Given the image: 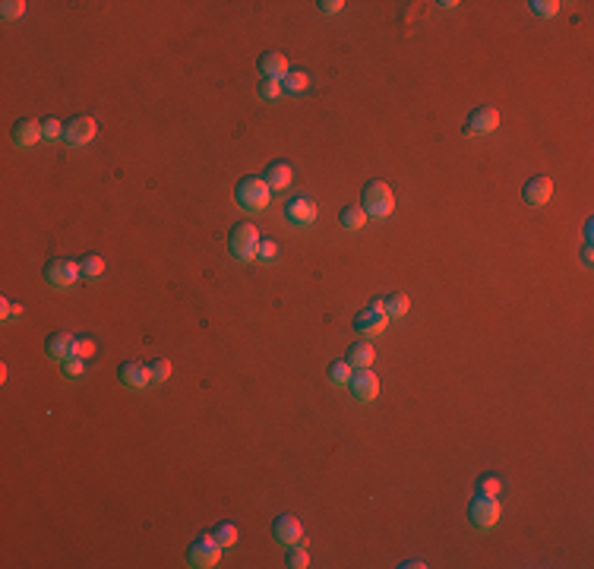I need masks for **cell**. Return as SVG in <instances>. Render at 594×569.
Here are the masks:
<instances>
[{
	"label": "cell",
	"instance_id": "6da1fadb",
	"mask_svg": "<svg viewBox=\"0 0 594 569\" xmlns=\"http://www.w3.org/2000/svg\"><path fill=\"white\" fill-rule=\"evenodd\" d=\"M234 200L247 212H262L269 206V200H272V190H269V184L262 178H244L238 184V190H234Z\"/></svg>",
	"mask_w": 594,
	"mask_h": 569
},
{
	"label": "cell",
	"instance_id": "7a4b0ae2",
	"mask_svg": "<svg viewBox=\"0 0 594 569\" xmlns=\"http://www.w3.org/2000/svg\"><path fill=\"white\" fill-rule=\"evenodd\" d=\"M361 202H363L361 209H363L367 215H373V219H386V215L395 209V196H392V190H389L386 184H380V180H370V184L363 187Z\"/></svg>",
	"mask_w": 594,
	"mask_h": 569
},
{
	"label": "cell",
	"instance_id": "3957f363",
	"mask_svg": "<svg viewBox=\"0 0 594 569\" xmlns=\"http://www.w3.org/2000/svg\"><path fill=\"white\" fill-rule=\"evenodd\" d=\"M228 247L238 260H256V250H260V231L250 222H240V225L231 228V237H228Z\"/></svg>",
	"mask_w": 594,
	"mask_h": 569
},
{
	"label": "cell",
	"instance_id": "277c9868",
	"mask_svg": "<svg viewBox=\"0 0 594 569\" xmlns=\"http://www.w3.org/2000/svg\"><path fill=\"white\" fill-rule=\"evenodd\" d=\"M219 557H221V544L212 538V534H202V538H197L190 544L187 563H190L193 569H209V566L219 563Z\"/></svg>",
	"mask_w": 594,
	"mask_h": 569
},
{
	"label": "cell",
	"instance_id": "5b68a950",
	"mask_svg": "<svg viewBox=\"0 0 594 569\" xmlns=\"http://www.w3.org/2000/svg\"><path fill=\"white\" fill-rule=\"evenodd\" d=\"M79 275H83V269H79V263H73V260H51L48 266H45V279H48V284L57 288V291L73 288Z\"/></svg>",
	"mask_w": 594,
	"mask_h": 569
},
{
	"label": "cell",
	"instance_id": "8992f818",
	"mask_svg": "<svg viewBox=\"0 0 594 569\" xmlns=\"http://www.w3.org/2000/svg\"><path fill=\"white\" fill-rule=\"evenodd\" d=\"M499 127V114L496 108H474V111L468 114V120H465V137H487V133H494Z\"/></svg>",
	"mask_w": 594,
	"mask_h": 569
},
{
	"label": "cell",
	"instance_id": "52a82bcc",
	"mask_svg": "<svg viewBox=\"0 0 594 569\" xmlns=\"http://www.w3.org/2000/svg\"><path fill=\"white\" fill-rule=\"evenodd\" d=\"M471 522H474L477 528H494L499 522V503L496 497H484V493H477L474 500H471V510H468Z\"/></svg>",
	"mask_w": 594,
	"mask_h": 569
},
{
	"label": "cell",
	"instance_id": "ba28073f",
	"mask_svg": "<svg viewBox=\"0 0 594 569\" xmlns=\"http://www.w3.org/2000/svg\"><path fill=\"white\" fill-rule=\"evenodd\" d=\"M285 219H288V225H297V228L313 225L316 222V202L310 200V196H294V200H288V206H285Z\"/></svg>",
	"mask_w": 594,
	"mask_h": 569
},
{
	"label": "cell",
	"instance_id": "9c48e42d",
	"mask_svg": "<svg viewBox=\"0 0 594 569\" xmlns=\"http://www.w3.org/2000/svg\"><path fill=\"white\" fill-rule=\"evenodd\" d=\"M348 386H351V392H354L357 402H373V398L380 396V379H376V374L370 367L351 374V383Z\"/></svg>",
	"mask_w": 594,
	"mask_h": 569
},
{
	"label": "cell",
	"instance_id": "30bf717a",
	"mask_svg": "<svg viewBox=\"0 0 594 569\" xmlns=\"http://www.w3.org/2000/svg\"><path fill=\"white\" fill-rule=\"evenodd\" d=\"M95 133H98L95 120H92V117H76V120H70V127L64 130V139H66V146L79 149V146H86V142L95 139Z\"/></svg>",
	"mask_w": 594,
	"mask_h": 569
},
{
	"label": "cell",
	"instance_id": "8fae6325",
	"mask_svg": "<svg viewBox=\"0 0 594 569\" xmlns=\"http://www.w3.org/2000/svg\"><path fill=\"white\" fill-rule=\"evenodd\" d=\"M76 335H70V332H54L48 338V345H45V351H48L51 361H70V357H76Z\"/></svg>",
	"mask_w": 594,
	"mask_h": 569
},
{
	"label": "cell",
	"instance_id": "7c38bea8",
	"mask_svg": "<svg viewBox=\"0 0 594 569\" xmlns=\"http://www.w3.org/2000/svg\"><path fill=\"white\" fill-rule=\"evenodd\" d=\"M272 534H275V541H281V544H288V547L303 544V525L294 516H279V519H275Z\"/></svg>",
	"mask_w": 594,
	"mask_h": 569
},
{
	"label": "cell",
	"instance_id": "4fadbf2b",
	"mask_svg": "<svg viewBox=\"0 0 594 569\" xmlns=\"http://www.w3.org/2000/svg\"><path fill=\"white\" fill-rule=\"evenodd\" d=\"M386 329V314L376 307H367L354 316V332L357 335H380Z\"/></svg>",
	"mask_w": 594,
	"mask_h": 569
},
{
	"label": "cell",
	"instance_id": "5bb4252c",
	"mask_svg": "<svg viewBox=\"0 0 594 569\" xmlns=\"http://www.w3.org/2000/svg\"><path fill=\"white\" fill-rule=\"evenodd\" d=\"M117 377H120V386H127L130 392H139V389H146V386L152 383L148 367H143V364H136V361H127L124 367L117 370Z\"/></svg>",
	"mask_w": 594,
	"mask_h": 569
},
{
	"label": "cell",
	"instance_id": "9a60e30c",
	"mask_svg": "<svg viewBox=\"0 0 594 569\" xmlns=\"http://www.w3.org/2000/svg\"><path fill=\"white\" fill-rule=\"evenodd\" d=\"M260 73H262V79H275V83H281V79L288 76L285 54H279V51L262 54V57H260Z\"/></svg>",
	"mask_w": 594,
	"mask_h": 569
},
{
	"label": "cell",
	"instance_id": "2e32d148",
	"mask_svg": "<svg viewBox=\"0 0 594 569\" xmlns=\"http://www.w3.org/2000/svg\"><path fill=\"white\" fill-rule=\"evenodd\" d=\"M525 202H531V206H544V202H550L553 196V180L550 178H531L528 184L522 190Z\"/></svg>",
	"mask_w": 594,
	"mask_h": 569
},
{
	"label": "cell",
	"instance_id": "e0dca14e",
	"mask_svg": "<svg viewBox=\"0 0 594 569\" xmlns=\"http://www.w3.org/2000/svg\"><path fill=\"white\" fill-rule=\"evenodd\" d=\"M38 139H42V124H35V120H19V124L13 127V142H16L19 149L35 146Z\"/></svg>",
	"mask_w": 594,
	"mask_h": 569
},
{
	"label": "cell",
	"instance_id": "ac0fdd59",
	"mask_svg": "<svg viewBox=\"0 0 594 569\" xmlns=\"http://www.w3.org/2000/svg\"><path fill=\"white\" fill-rule=\"evenodd\" d=\"M262 180L269 184V190H288V187H291V165H285V161H275V165L266 168Z\"/></svg>",
	"mask_w": 594,
	"mask_h": 569
},
{
	"label": "cell",
	"instance_id": "d6986e66",
	"mask_svg": "<svg viewBox=\"0 0 594 569\" xmlns=\"http://www.w3.org/2000/svg\"><path fill=\"white\" fill-rule=\"evenodd\" d=\"M345 361L351 364V367H357V370H363V367H370V364L376 361V351H373V345H367V342H354L348 348V357Z\"/></svg>",
	"mask_w": 594,
	"mask_h": 569
},
{
	"label": "cell",
	"instance_id": "ffe728a7",
	"mask_svg": "<svg viewBox=\"0 0 594 569\" xmlns=\"http://www.w3.org/2000/svg\"><path fill=\"white\" fill-rule=\"evenodd\" d=\"M307 89H310V76L303 70H294L281 79V92H288V95H303Z\"/></svg>",
	"mask_w": 594,
	"mask_h": 569
},
{
	"label": "cell",
	"instance_id": "44dd1931",
	"mask_svg": "<svg viewBox=\"0 0 594 569\" xmlns=\"http://www.w3.org/2000/svg\"><path fill=\"white\" fill-rule=\"evenodd\" d=\"M339 222H342V228H348V231H361L363 222H367V212H363L361 206H345L342 215H339Z\"/></svg>",
	"mask_w": 594,
	"mask_h": 569
},
{
	"label": "cell",
	"instance_id": "7402d4cb",
	"mask_svg": "<svg viewBox=\"0 0 594 569\" xmlns=\"http://www.w3.org/2000/svg\"><path fill=\"white\" fill-rule=\"evenodd\" d=\"M383 314L386 316H404L408 314V294H402V291H398V294H389L386 301H383Z\"/></svg>",
	"mask_w": 594,
	"mask_h": 569
},
{
	"label": "cell",
	"instance_id": "603a6c76",
	"mask_svg": "<svg viewBox=\"0 0 594 569\" xmlns=\"http://www.w3.org/2000/svg\"><path fill=\"white\" fill-rule=\"evenodd\" d=\"M326 377H329V383H332V386H348V383H351V364H348V361L329 364Z\"/></svg>",
	"mask_w": 594,
	"mask_h": 569
},
{
	"label": "cell",
	"instance_id": "cb8c5ba5",
	"mask_svg": "<svg viewBox=\"0 0 594 569\" xmlns=\"http://www.w3.org/2000/svg\"><path fill=\"white\" fill-rule=\"evenodd\" d=\"M477 493H484V497H496L503 493V481L496 478V474H484L481 481H477Z\"/></svg>",
	"mask_w": 594,
	"mask_h": 569
},
{
	"label": "cell",
	"instance_id": "d4e9b609",
	"mask_svg": "<svg viewBox=\"0 0 594 569\" xmlns=\"http://www.w3.org/2000/svg\"><path fill=\"white\" fill-rule=\"evenodd\" d=\"M79 269H83L86 279H98V275L105 272V260H101V256H86V260L79 263Z\"/></svg>",
	"mask_w": 594,
	"mask_h": 569
},
{
	"label": "cell",
	"instance_id": "484cf974",
	"mask_svg": "<svg viewBox=\"0 0 594 569\" xmlns=\"http://www.w3.org/2000/svg\"><path fill=\"white\" fill-rule=\"evenodd\" d=\"M212 538L219 541L221 547H231L234 541H238V528H234V525H228V522H225V525H219V528L212 531Z\"/></svg>",
	"mask_w": 594,
	"mask_h": 569
},
{
	"label": "cell",
	"instance_id": "4316f807",
	"mask_svg": "<svg viewBox=\"0 0 594 569\" xmlns=\"http://www.w3.org/2000/svg\"><path fill=\"white\" fill-rule=\"evenodd\" d=\"M288 566H291V569L310 566V557H307V551H303V544H294L291 551H288Z\"/></svg>",
	"mask_w": 594,
	"mask_h": 569
},
{
	"label": "cell",
	"instance_id": "83f0119b",
	"mask_svg": "<svg viewBox=\"0 0 594 569\" xmlns=\"http://www.w3.org/2000/svg\"><path fill=\"white\" fill-rule=\"evenodd\" d=\"M275 256H279V243H275V241H260L256 260H260V263H272Z\"/></svg>",
	"mask_w": 594,
	"mask_h": 569
},
{
	"label": "cell",
	"instance_id": "f1b7e54d",
	"mask_svg": "<svg viewBox=\"0 0 594 569\" xmlns=\"http://www.w3.org/2000/svg\"><path fill=\"white\" fill-rule=\"evenodd\" d=\"M281 95V83H275V79H262L260 83V98L262 101H275Z\"/></svg>",
	"mask_w": 594,
	"mask_h": 569
},
{
	"label": "cell",
	"instance_id": "f546056e",
	"mask_svg": "<svg viewBox=\"0 0 594 569\" xmlns=\"http://www.w3.org/2000/svg\"><path fill=\"white\" fill-rule=\"evenodd\" d=\"M0 13H4V19H16V16L25 13V4L23 0H4V4H0Z\"/></svg>",
	"mask_w": 594,
	"mask_h": 569
},
{
	"label": "cell",
	"instance_id": "4dcf8cb0",
	"mask_svg": "<svg viewBox=\"0 0 594 569\" xmlns=\"http://www.w3.org/2000/svg\"><path fill=\"white\" fill-rule=\"evenodd\" d=\"M148 377H152V383H165V379L171 377V367H168V361H155L152 367H148Z\"/></svg>",
	"mask_w": 594,
	"mask_h": 569
},
{
	"label": "cell",
	"instance_id": "1f68e13d",
	"mask_svg": "<svg viewBox=\"0 0 594 569\" xmlns=\"http://www.w3.org/2000/svg\"><path fill=\"white\" fill-rule=\"evenodd\" d=\"M42 137L45 139H57V137H64V127H60V120L57 117H48L42 124Z\"/></svg>",
	"mask_w": 594,
	"mask_h": 569
},
{
	"label": "cell",
	"instance_id": "d6a6232c",
	"mask_svg": "<svg viewBox=\"0 0 594 569\" xmlns=\"http://www.w3.org/2000/svg\"><path fill=\"white\" fill-rule=\"evenodd\" d=\"M531 10H535L537 16H553V13L559 10V4H557V0H535V4H531Z\"/></svg>",
	"mask_w": 594,
	"mask_h": 569
},
{
	"label": "cell",
	"instance_id": "836d02e7",
	"mask_svg": "<svg viewBox=\"0 0 594 569\" xmlns=\"http://www.w3.org/2000/svg\"><path fill=\"white\" fill-rule=\"evenodd\" d=\"M64 377H83V357H70V361H64Z\"/></svg>",
	"mask_w": 594,
	"mask_h": 569
},
{
	"label": "cell",
	"instance_id": "e575fe53",
	"mask_svg": "<svg viewBox=\"0 0 594 569\" xmlns=\"http://www.w3.org/2000/svg\"><path fill=\"white\" fill-rule=\"evenodd\" d=\"M95 355V342L92 338H79L76 342V357H92Z\"/></svg>",
	"mask_w": 594,
	"mask_h": 569
},
{
	"label": "cell",
	"instance_id": "d590c367",
	"mask_svg": "<svg viewBox=\"0 0 594 569\" xmlns=\"http://www.w3.org/2000/svg\"><path fill=\"white\" fill-rule=\"evenodd\" d=\"M0 307H4V320H16V316L23 314V307H13L10 301H4V304H0Z\"/></svg>",
	"mask_w": 594,
	"mask_h": 569
},
{
	"label": "cell",
	"instance_id": "8d00e7d4",
	"mask_svg": "<svg viewBox=\"0 0 594 569\" xmlns=\"http://www.w3.org/2000/svg\"><path fill=\"white\" fill-rule=\"evenodd\" d=\"M342 6H345L342 0H320V10H322V13H339Z\"/></svg>",
	"mask_w": 594,
	"mask_h": 569
}]
</instances>
